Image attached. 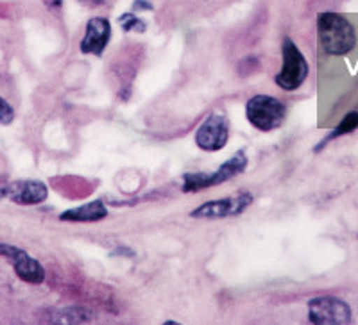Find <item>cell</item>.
Here are the masks:
<instances>
[{"instance_id":"6da1fadb","label":"cell","mask_w":358,"mask_h":325,"mask_svg":"<svg viewBox=\"0 0 358 325\" xmlns=\"http://www.w3.org/2000/svg\"><path fill=\"white\" fill-rule=\"evenodd\" d=\"M317 36L328 56H346L357 45V33L346 17L338 13H321L317 17Z\"/></svg>"},{"instance_id":"7a4b0ae2","label":"cell","mask_w":358,"mask_h":325,"mask_svg":"<svg viewBox=\"0 0 358 325\" xmlns=\"http://www.w3.org/2000/svg\"><path fill=\"white\" fill-rule=\"evenodd\" d=\"M245 116L255 129L271 133L285 122L287 106L271 95H255L245 104Z\"/></svg>"},{"instance_id":"3957f363","label":"cell","mask_w":358,"mask_h":325,"mask_svg":"<svg viewBox=\"0 0 358 325\" xmlns=\"http://www.w3.org/2000/svg\"><path fill=\"white\" fill-rule=\"evenodd\" d=\"M248 156L244 151H238L236 154H233L231 158L226 162H222L219 168H217L213 174H185L183 175V191L190 193V191H201L206 190V188L219 186L222 183H228L236 175L244 174L245 168H248Z\"/></svg>"},{"instance_id":"277c9868","label":"cell","mask_w":358,"mask_h":325,"mask_svg":"<svg viewBox=\"0 0 358 325\" xmlns=\"http://www.w3.org/2000/svg\"><path fill=\"white\" fill-rule=\"evenodd\" d=\"M281 56H283V66H281V72L274 77L276 86L285 91H294L301 88L310 72L306 57L303 56L301 50L297 49V45L290 38H285V41H283Z\"/></svg>"},{"instance_id":"5b68a950","label":"cell","mask_w":358,"mask_h":325,"mask_svg":"<svg viewBox=\"0 0 358 325\" xmlns=\"http://www.w3.org/2000/svg\"><path fill=\"white\" fill-rule=\"evenodd\" d=\"M308 320L315 325H348L353 320V313L342 298L321 295L308 302Z\"/></svg>"},{"instance_id":"8992f818","label":"cell","mask_w":358,"mask_h":325,"mask_svg":"<svg viewBox=\"0 0 358 325\" xmlns=\"http://www.w3.org/2000/svg\"><path fill=\"white\" fill-rule=\"evenodd\" d=\"M255 202V197L249 191H241L236 195L226 197V199L210 200V202L201 204L199 208L190 213L192 218H204V220H215V218H229V216L242 215L245 209Z\"/></svg>"},{"instance_id":"52a82bcc","label":"cell","mask_w":358,"mask_h":325,"mask_svg":"<svg viewBox=\"0 0 358 325\" xmlns=\"http://www.w3.org/2000/svg\"><path fill=\"white\" fill-rule=\"evenodd\" d=\"M229 122L220 113H212L199 126L196 133V145L204 152L222 151L228 145Z\"/></svg>"},{"instance_id":"ba28073f","label":"cell","mask_w":358,"mask_h":325,"mask_svg":"<svg viewBox=\"0 0 358 325\" xmlns=\"http://www.w3.org/2000/svg\"><path fill=\"white\" fill-rule=\"evenodd\" d=\"M0 256L6 257L13 264L15 273L24 282H29V285H41L45 280L43 264L38 259H34L33 256H29L22 248L15 247V245L0 243Z\"/></svg>"},{"instance_id":"9c48e42d","label":"cell","mask_w":358,"mask_h":325,"mask_svg":"<svg viewBox=\"0 0 358 325\" xmlns=\"http://www.w3.org/2000/svg\"><path fill=\"white\" fill-rule=\"evenodd\" d=\"M111 38V24L110 20L102 17L90 18L86 24L85 38L79 43V49L83 54L88 56H102V52L106 50L108 43Z\"/></svg>"},{"instance_id":"30bf717a","label":"cell","mask_w":358,"mask_h":325,"mask_svg":"<svg viewBox=\"0 0 358 325\" xmlns=\"http://www.w3.org/2000/svg\"><path fill=\"white\" fill-rule=\"evenodd\" d=\"M6 197L22 206H36L47 200L49 188L41 181H17L6 186Z\"/></svg>"},{"instance_id":"8fae6325","label":"cell","mask_w":358,"mask_h":325,"mask_svg":"<svg viewBox=\"0 0 358 325\" xmlns=\"http://www.w3.org/2000/svg\"><path fill=\"white\" fill-rule=\"evenodd\" d=\"M108 213L110 211L102 200H94V202H88L85 206H79V208L66 209L59 215V220L72 222V224H95V222L106 218Z\"/></svg>"},{"instance_id":"7c38bea8","label":"cell","mask_w":358,"mask_h":325,"mask_svg":"<svg viewBox=\"0 0 358 325\" xmlns=\"http://www.w3.org/2000/svg\"><path fill=\"white\" fill-rule=\"evenodd\" d=\"M357 127H358V113H357V111H351V113H348L346 116L342 118L341 123H338V126L335 127L334 130H331L330 135L326 136V138L322 139V142L319 143L317 146H315V152H319L322 146H326L330 142L337 139L338 136H344V135H350V133H353Z\"/></svg>"},{"instance_id":"4fadbf2b","label":"cell","mask_w":358,"mask_h":325,"mask_svg":"<svg viewBox=\"0 0 358 325\" xmlns=\"http://www.w3.org/2000/svg\"><path fill=\"white\" fill-rule=\"evenodd\" d=\"M92 318L94 315L85 308H65L59 309L56 315H50V322H56V324H85Z\"/></svg>"},{"instance_id":"5bb4252c","label":"cell","mask_w":358,"mask_h":325,"mask_svg":"<svg viewBox=\"0 0 358 325\" xmlns=\"http://www.w3.org/2000/svg\"><path fill=\"white\" fill-rule=\"evenodd\" d=\"M118 24L126 33H143L147 29L145 22L136 17L134 13H124L122 17L118 18Z\"/></svg>"},{"instance_id":"9a60e30c","label":"cell","mask_w":358,"mask_h":325,"mask_svg":"<svg viewBox=\"0 0 358 325\" xmlns=\"http://www.w3.org/2000/svg\"><path fill=\"white\" fill-rule=\"evenodd\" d=\"M13 120H15V109H13V106L6 98L0 97V123L9 126Z\"/></svg>"},{"instance_id":"2e32d148","label":"cell","mask_w":358,"mask_h":325,"mask_svg":"<svg viewBox=\"0 0 358 325\" xmlns=\"http://www.w3.org/2000/svg\"><path fill=\"white\" fill-rule=\"evenodd\" d=\"M131 9H133V11H151V9L155 8H152V4L149 0H134L133 8Z\"/></svg>"},{"instance_id":"e0dca14e","label":"cell","mask_w":358,"mask_h":325,"mask_svg":"<svg viewBox=\"0 0 358 325\" xmlns=\"http://www.w3.org/2000/svg\"><path fill=\"white\" fill-rule=\"evenodd\" d=\"M81 2H85V4H90V6H101L104 4L106 0H81Z\"/></svg>"}]
</instances>
